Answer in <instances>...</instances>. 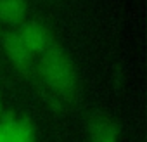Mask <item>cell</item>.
<instances>
[{
    "mask_svg": "<svg viewBox=\"0 0 147 142\" xmlns=\"http://www.w3.org/2000/svg\"><path fill=\"white\" fill-rule=\"evenodd\" d=\"M0 125L5 130L7 142H36L35 125L26 116H19L14 111H4L0 114Z\"/></svg>",
    "mask_w": 147,
    "mask_h": 142,
    "instance_id": "obj_5",
    "label": "cell"
},
{
    "mask_svg": "<svg viewBox=\"0 0 147 142\" xmlns=\"http://www.w3.org/2000/svg\"><path fill=\"white\" fill-rule=\"evenodd\" d=\"M31 85L55 111H66L80 101L82 82L78 68L57 40L36 55Z\"/></svg>",
    "mask_w": 147,
    "mask_h": 142,
    "instance_id": "obj_1",
    "label": "cell"
},
{
    "mask_svg": "<svg viewBox=\"0 0 147 142\" xmlns=\"http://www.w3.org/2000/svg\"><path fill=\"white\" fill-rule=\"evenodd\" d=\"M85 132L88 142H119V125L104 111H92L88 114Z\"/></svg>",
    "mask_w": 147,
    "mask_h": 142,
    "instance_id": "obj_3",
    "label": "cell"
},
{
    "mask_svg": "<svg viewBox=\"0 0 147 142\" xmlns=\"http://www.w3.org/2000/svg\"><path fill=\"white\" fill-rule=\"evenodd\" d=\"M5 109H4V101H2V83H0V114H2Z\"/></svg>",
    "mask_w": 147,
    "mask_h": 142,
    "instance_id": "obj_8",
    "label": "cell"
},
{
    "mask_svg": "<svg viewBox=\"0 0 147 142\" xmlns=\"http://www.w3.org/2000/svg\"><path fill=\"white\" fill-rule=\"evenodd\" d=\"M14 30L18 31L19 38L24 42V45L35 55L42 54L45 49H49L55 42V37L50 31V28L38 19H26L21 26H18Z\"/></svg>",
    "mask_w": 147,
    "mask_h": 142,
    "instance_id": "obj_4",
    "label": "cell"
},
{
    "mask_svg": "<svg viewBox=\"0 0 147 142\" xmlns=\"http://www.w3.org/2000/svg\"><path fill=\"white\" fill-rule=\"evenodd\" d=\"M30 19V0H0V28H18Z\"/></svg>",
    "mask_w": 147,
    "mask_h": 142,
    "instance_id": "obj_6",
    "label": "cell"
},
{
    "mask_svg": "<svg viewBox=\"0 0 147 142\" xmlns=\"http://www.w3.org/2000/svg\"><path fill=\"white\" fill-rule=\"evenodd\" d=\"M0 49L4 50L18 75L31 83L36 55L24 45L14 28H0Z\"/></svg>",
    "mask_w": 147,
    "mask_h": 142,
    "instance_id": "obj_2",
    "label": "cell"
},
{
    "mask_svg": "<svg viewBox=\"0 0 147 142\" xmlns=\"http://www.w3.org/2000/svg\"><path fill=\"white\" fill-rule=\"evenodd\" d=\"M0 142H7V135H5V130L2 125H0Z\"/></svg>",
    "mask_w": 147,
    "mask_h": 142,
    "instance_id": "obj_7",
    "label": "cell"
}]
</instances>
